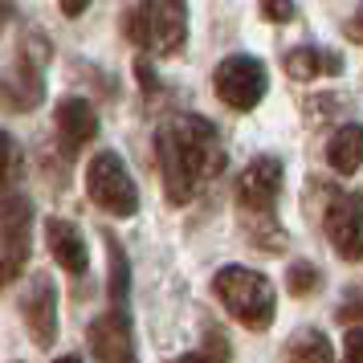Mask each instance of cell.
Listing matches in <instances>:
<instances>
[{
    "instance_id": "obj_1",
    "label": "cell",
    "mask_w": 363,
    "mask_h": 363,
    "mask_svg": "<svg viewBox=\"0 0 363 363\" xmlns=\"http://www.w3.org/2000/svg\"><path fill=\"white\" fill-rule=\"evenodd\" d=\"M155 164H160V176H164L167 200L188 204L225 172L220 131L200 115L164 118V127L155 131Z\"/></svg>"
},
{
    "instance_id": "obj_2",
    "label": "cell",
    "mask_w": 363,
    "mask_h": 363,
    "mask_svg": "<svg viewBox=\"0 0 363 363\" xmlns=\"http://www.w3.org/2000/svg\"><path fill=\"white\" fill-rule=\"evenodd\" d=\"M281 176L286 167L274 155H257L241 167V176L233 180V200L241 208V229L257 249L281 253L286 229L278 225V196H281Z\"/></svg>"
},
{
    "instance_id": "obj_3",
    "label": "cell",
    "mask_w": 363,
    "mask_h": 363,
    "mask_svg": "<svg viewBox=\"0 0 363 363\" xmlns=\"http://www.w3.org/2000/svg\"><path fill=\"white\" fill-rule=\"evenodd\" d=\"M213 294L220 306L241 323L245 330H269L274 314H278V290L274 281L249 269V265H220L213 274Z\"/></svg>"
},
{
    "instance_id": "obj_4",
    "label": "cell",
    "mask_w": 363,
    "mask_h": 363,
    "mask_svg": "<svg viewBox=\"0 0 363 363\" xmlns=\"http://www.w3.org/2000/svg\"><path fill=\"white\" fill-rule=\"evenodd\" d=\"M45 66H50V41L45 33H25L21 37L17 62L0 74V106L25 115L45 102Z\"/></svg>"
},
{
    "instance_id": "obj_5",
    "label": "cell",
    "mask_w": 363,
    "mask_h": 363,
    "mask_svg": "<svg viewBox=\"0 0 363 363\" xmlns=\"http://www.w3.org/2000/svg\"><path fill=\"white\" fill-rule=\"evenodd\" d=\"M33 253V204L21 192L0 196V290L29 269Z\"/></svg>"
},
{
    "instance_id": "obj_6",
    "label": "cell",
    "mask_w": 363,
    "mask_h": 363,
    "mask_svg": "<svg viewBox=\"0 0 363 363\" xmlns=\"http://www.w3.org/2000/svg\"><path fill=\"white\" fill-rule=\"evenodd\" d=\"M86 196L111 216H135L139 213V188H135L127 164L118 151H99L86 164Z\"/></svg>"
},
{
    "instance_id": "obj_7",
    "label": "cell",
    "mask_w": 363,
    "mask_h": 363,
    "mask_svg": "<svg viewBox=\"0 0 363 363\" xmlns=\"http://www.w3.org/2000/svg\"><path fill=\"white\" fill-rule=\"evenodd\" d=\"M323 233H327L330 249L343 262H359L363 257V192L351 188H323Z\"/></svg>"
},
{
    "instance_id": "obj_8",
    "label": "cell",
    "mask_w": 363,
    "mask_h": 363,
    "mask_svg": "<svg viewBox=\"0 0 363 363\" xmlns=\"http://www.w3.org/2000/svg\"><path fill=\"white\" fill-rule=\"evenodd\" d=\"M213 90L229 111H253L265 99V90H269V74H265V66L257 57L233 53V57H225L213 69Z\"/></svg>"
},
{
    "instance_id": "obj_9",
    "label": "cell",
    "mask_w": 363,
    "mask_h": 363,
    "mask_svg": "<svg viewBox=\"0 0 363 363\" xmlns=\"http://www.w3.org/2000/svg\"><path fill=\"white\" fill-rule=\"evenodd\" d=\"M86 343L99 363H135V330L127 306H111L86 327Z\"/></svg>"
},
{
    "instance_id": "obj_10",
    "label": "cell",
    "mask_w": 363,
    "mask_h": 363,
    "mask_svg": "<svg viewBox=\"0 0 363 363\" xmlns=\"http://www.w3.org/2000/svg\"><path fill=\"white\" fill-rule=\"evenodd\" d=\"M143 25L155 53H180L188 41V0H143Z\"/></svg>"
},
{
    "instance_id": "obj_11",
    "label": "cell",
    "mask_w": 363,
    "mask_h": 363,
    "mask_svg": "<svg viewBox=\"0 0 363 363\" xmlns=\"http://www.w3.org/2000/svg\"><path fill=\"white\" fill-rule=\"evenodd\" d=\"M21 318H25L37 347H53V339H57V286L50 274L33 269V281L21 298Z\"/></svg>"
},
{
    "instance_id": "obj_12",
    "label": "cell",
    "mask_w": 363,
    "mask_h": 363,
    "mask_svg": "<svg viewBox=\"0 0 363 363\" xmlns=\"http://www.w3.org/2000/svg\"><path fill=\"white\" fill-rule=\"evenodd\" d=\"M53 127H57L62 151H66V160H69V155H78L86 143L99 139V111H94V102L69 94V99L57 102V111H53Z\"/></svg>"
},
{
    "instance_id": "obj_13",
    "label": "cell",
    "mask_w": 363,
    "mask_h": 363,
    "mask_svg": "<svg viewBox=\"0 0 363 363\" xmlns=\"http://www.w3.org/2000/svg\"><path fill=\"white\" fill-rule=\"evenodd\" d=\"M45 245H50L53 262L62 265L69 278H82L90 269V249L82 241V229L74 220H66V216H50L45 220Z\"/></svg>"
},
{
    "instance_id": "obj_14",
    "label": "cell",
    "mask_w": 363,
    "mask_h": 363,
    "mask_svg": "<svg viewBox=\"0 0 363 363\" xmlns=\"http://www.w3.org/2000/svg\"><path fill=\"white\" fill-rule=\"evenodd\" d=\"M281 66H286V74L298 78V82H314V78H335V74H343V57L323 50V45H294V50L281 57Z\"/></svg>"
},
{
    "instance_id": "obj_15",
    "label": "cell",
    "mask_w": 363,
    "mask_h": 363,
    "mask_svg": "<svg viewBox=\"0 0 363 363\" xmlns=\"http://www.w3.org/2000/svg\"><path fill=\"white\" fill-rule=\"evenodd\" d=\"M327 160L339 176H355V172H359L363 167V127L359 123H343L339 131L330 135Z\"/></svg>"
},
{
    "instance_id": "obj_16",
    "label": "cell",
    "mask_w": 363,
    "mask_h": 363,
    "mask_svg": "<svg viewBox=\"0 0 363 363\" xmlns=\"http://www.w3.org/2000/svg\"><path fill=\"white\" fill-rule=\"evenodd\" d=\"M286 359L290 363H335V351H330L327 335L318 327H302L290 335L286 343Z\"/></svg>"
},
{
    "instance_id": "obj_17",
    "label": "cell",
    "mask_w": 363,
    "mask_h": 363,
    "mask_svg": "<svg viewBox=\"0 0 363 363\" xmlns=\"http://www.w3.org/2000/svg\"><path fill=\"white\" fill-rule=\"evenodd\" d=\"M102 241H106V262H111V278H106L111 306H127V294H131V262H127V253H123L115 233H106Z\"/></svg>"
},
{
    "instance_id": "obj_18",
    "label": "cell",
    "mask_w": 363,
    "mask_h": 363,
    "mask_svg": "<svg viewBox=\"0 0 363 363\" xmlns=\"http://www.w3.org/2000/svg\"><path fill=\"white\" fill-rule=\"evenodd\" d=\"M167 363H233V347H229V339H225L220 327H208V335H204V343L196 351L176 355V359H167Z\"/></svg>"
},
{
    "instance_id": "obj_19",
    "label": "cell",
    "mask_w": 363,
    "mask_h": 363,
    "mask_svg": "<svg viewBox=\"0 0 363 363\" xmlns=\"http://www.w3.org/2000/svg\"><path fill=\"white\" fill-rule=\"evenodd\" d=\"M318 265L314 262H294L290 265V274H286V286H290V294L294 298H306V294H314L318 290Z\"/></svg>"
},
{
    "instance_id": "obj_20",
    "label": "cell",
    "mask_w": 363,
    "mask_h": 363,
    "mask_svg": "<svg viewBox=\"0 0 363 363\" xmlns=\"http://www.w3.org/2000/svg\"><path fill=\"white\" fill-rule=\"evenodd\" d=\"M262 17L274 21V25H286V21L298 17V4L294 0H262Z\"/></svg>"
},
{
    "instance_id": "obj_21",
    "label": "cell",
    "mask_w": 363,
    "mask_h": 363,
    "mask_svg": "<svg viewBox=\"0 0 363 363\" xmlns=\"http://www.w3.org/2000/svg\"><path fill=\"white\" fill-rule=\"evenodd\" d=\"M343 363H363V323H359V327H347V339H343Z\"/></svg>"
},
{
    "instance_id": "obj_22",
    "label": "cell",
    "mask_w": 363,
    "mask_h": 363,
    "mask_svg": "<svg viewBox=\"0 0 363 363\" xmlns=\"http://www.w3.org/2000/svg\"><path fill=\"white\" fill-rule=\"evenodd\" d=\"M13 164H17V143H13L9 131H0V180H9Z\"/></svg>"
},
{
    "instance_id": "obj_23",
    "label": "cell",
    "mask_w": 363,
    "mask_h": 363,
    "mask_svg": "<svg viewBox=\"0 0 363 363\" xmlns=\"http://www.w3.org/2000/svg\"><path fill=\"white\" fill-rule=\"evenodd\" d=\"M339 323H343V327H359L363 323V298H347L343 306H339Z\"/></svg>"
},
{
    "instance_id": "obj_24",
    "label": "cell",
    "mask_w": 363,
    "mask_h": 363,
    "mask_svg": "<svg viewBox=\"0 0 363 363\" xmlns=\"http://www.w3.org/2000/svg\"><path fill=\"white\" fill-rule=\"evenodd\" d=\"M343 37L355 41V45H363V9H355V17L343 21Z\"/></svg>"
},
{
    "instance_id": "obj_25",
    "label": "cell",
    "mask_w": 363,
    "mask_h": 363,
    "mask_svg": "<svg viewBox=\"0 0 363 363\" xmlns=\"http://www.w3.org/2000/svg\"><path fill=\"white\" fill-rule=\"evenodd\" d=\"M135 74H139V86L147 90V94H155V69H151L147 57H139V66H135Z\"/></svg>"
},
{
    "instance_id": "obj_26",
    "label": "cell",
    "mask_w": 363,
    "mask_h": 363,
    "mask_svg": "<svg viewBox=\"0 0 363 363\" xmlns=\"http://www.w3.org/2000/svg\"><path fill=\"white\" fill-rule=\"evenodd\" d=\"M57 9H62V13L74 21V17H82L86 9H90V0H57Z\"/></svg>"
},
{
    "instance_id": "obj_27",
    "label": "cell",
    "mask_w": 363,
    "mask_h": 363,
    "mask_svg": "<svg viewBox=\"0 0 363 363\" xmlns=\"http://www.w3.org/2000/svg\"><path fill=\"white\" fill-rule=\"evenodd\" d=\"M13 17H17V4H13V0H0V33L13 25Z\"/></svg>"
},
{
    "instance_id": "obj_28",
    "label": "cell",
    "mask_w": 363,
    "mask_h": 363,
    "mask_svg": "<svg viewBox=\"0 0 363 363\" xmlns=\"http://www.w3.org/2000/svg\"><path fill=\"white\" fill-rule=\"evenodd\" d=\"M53 363H82L78 355H62V359H53Z\"/></svg>"
}]
</instances>
